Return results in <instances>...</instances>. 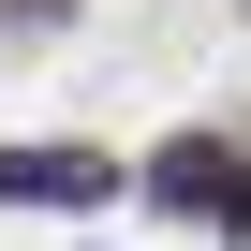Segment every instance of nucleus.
<instances>
[{
    "mask_svg": "<svg viewBox=\"0 0 251 251\" xmlns=\"http://www.w3.org/2000/svg\"><path fill=\"white\" fill-rule=\"evenodd\" d=\"M148 192H163L177 222H207V236H251V148H222V133H177V148L148 163Z\"/></svg>",
    "mask_w": 251,
    "mask_h": 251,
    "instance_id": "nucleus-1",
    "label": "nucleus"
},
{
    "mask_svg": "<svg viewBox=\"0 0 251 251\" xmlns=\"http://www.w3.org/2000/svg\"><path fill=\"white\" fill-rule=\"evenodd\" d=\"M118 163L103 148H0V207H103Z\"/></svg>",
    "mask_w": 251,
    "mask_h": 251,
    "instance_id": "nucleus-2",
    "label": "nucleus"
}]
</instances>
